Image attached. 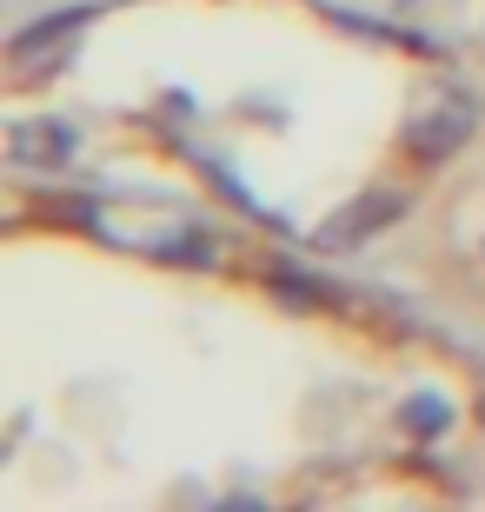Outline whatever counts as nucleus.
I'll use <instances>...</instances> for the list:
<instances>
[{
	"label": "nucleus",
	"mask_w": 485,
	"mask_h": 512,
	"mask_svg": "<svg viewBox=\"0 0 485 512\" xmlns=\"http://www.w3.org/2000/svg\"><path fill=\"white\" fill-rule=\"evenodd\" d=\"M80 20H94V7H67V14H47V20H34L27 34H14V47L7 54L27 67V60L40 54V47H54V40H67V27H80Z\"/></svg>",
	"instance_id": "obj_4"
},
{
	"label": "nucleus",
	"mask_w": 485,
	"mask_h": 512,
	"mask_svg": "<svg viewBox=\"0 0 485 512\" xmlns=\"http://www.w3.org/2000/svg\"><path fill=\"white\" fill-rule=\"evenodd\" d=\"M74 153V127L67 120H40V127L14 133V160L20 167H40V160H67Z\"/></svg>",
	"instance_id": "obj_3"
},
{
	"label": "nucleus",
	"mask_w": 485,
	"mask_h": 512,
	"mask_svg": "<svg viewBox=\"0 0 485 512\" xmlns=\"http://www.w3.org/2000/svg\"><path fill=\"white\" fill-rule=\"evenodd\" d=\"M472 127H479V107H472V94H459V87H439V94H426V107L412 114L406 140H412V153L446 160V153H459V147L472 140Z\"/></svg>",
	"instance_id": "obj_1"
},
{
	"label": "nucleus",
	"mask_w": 485,
	"mask_h": 512,
	"mask_svg": "<svg viewBox=\"0 0 485 512\" xmlns=\"http://www.w3.org/2000/svg\"><path fill=\"white\" fill-rule=\"evenodd\" d=\"M399 213H406V193H392V187L359 193L353 207H339L333 220L313 233V247H319V253H346V247H359V240H373L379 227H392Z\"/></svg>",
	"instance_id": "obj_2"
},
{
	"label": "nucleus",
	"mask_w": 485,
	"mask_h": 512,
	"mask_svg": "<svg viewBox=\"0 0 485 512\" xmlns=\"http://www.w3.org/2000/svg\"><path fill=\"white\" fill-rule=\"evenodd\" d=\"M446 399H412V406H406V426H412V433H446Z\"/></svg>",
	"instance_id": "obj_5"
}]
</instances>
